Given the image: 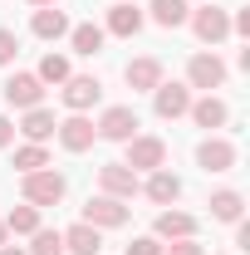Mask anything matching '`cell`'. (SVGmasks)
<instances>
[{
	"label": "cell",
	"mask_w": 250,
	"mask_h": 255,
	"mask_svg": "<svg viewBox=\"0 0 250 255\" xmlns=\"http://www.w3.org/2000/svg\"><path fill=\"white\" fill-rule=\"evenodd\" d=\"M64 196V177L54 167H39V172H25V201L30 206H54Z\"/></svg>",
	"instance_id": "1"
},
{
	"label": "cell",
	"mask_w": 250,
	"mask_h": 255,
	"mask_svg": "<svg viewBox=\"0 0 250 255\" xmlns=\"http://www.w3.org/2000/svg\"><path fill=\"white\" fill-rule=\"evenodd\" d=\"M162 162H167V142H162V137H127V162L123 167L152 172V167H162Z\"/></svg>",
	"instance_id": "2"
},
{
	"label": "cell",
	"mask_w": 250,
	"mask_h": 255,
	"mask_svg": "<svg viewBox=\"0 0 250 255\" xmlns=\"http://www.w3.org/2000/svg\"><path fill=\"white\" fill-rule=\"evenodd\" d=\"M98 137H108V142L137 137V113H132V108H108V113L98 118Z\"/></svg>",
	"instance_id": "3"
},
{
	"label": "cell",
	"mask_w": 250,
	"mask_h": 255,
	"mask_svg": "<svg viewBox=\"0 0 250 255\" xmlns=\"http://www.w3.org/2000/svg\"><path fill=\"white\" fill-rule=\"evenodd\" d=\"M98 94H103V84H98V79H89V74H79V79L69 74V79H64V103H69L74 113L94 108V103H98Z\"/></svg>",
	"instance_id": "4"
},
{
	"label": "cell",
	"mask_w": 250,
	"mask_h": 255,
	"mask_svg": "<svg viewBox=\"0 0 250 255\" xmlns=\"http://www.w3.org/2000/svg\"><path fill=\"white\" fill-rule=\"evenodd\" d=\"M191 30H196V39H206V44H221V39L231 34V20H226V10L206 5V10L191 15Z\"/></svg>",
	"instance_id": "5"
},
{
	"label": "cell",
	"mask_w": 250,
	"mask_h": 255,
	"mask_svg": "<svg viewBox=\"0 0 250 255\" xmlns=\"http://www.w3.org/2000/svg\"><path fill=\"white\" fill-rule=\"evenodd\" d=\"M187 79L196 84V89H221V84H226V64H221L216 54H191Z\"/></svg>",
	"instance_id": "6"
},
{
	"label": "cell",
	"mask_w": 250,
	"mask_h": 255,
	"mask_svg": "<svg viewBox=\"0 0 250 255\" xmlns=\"http://www.w3.org/2000/svg\"><path fill=\"white\" fill-rule=\"evenodd\" d=\"M127 221V206L118 196H94L84 206V226H123Z\"/></svg>",
	"instance_id": "7"
},
{
	"label": "cell",
	"mask_w": 250,
	"mask_h": 255,
	"mask_svg": "<svg viewBox=\"0 0 250 255\" xmlns=\"http://www.w3.org/2000/svg\"><path fill=\"white\" fill-rule=\"evenodd\" d=\"M54 132H59V142L69 147V152H84V147H94V137H98V128L89 123V118H79V113H74V118H64Z\"/></svg>",
	"instance_id": "8"
},
{
	"label": "cell",
	"mask_w": 250,
	"mask_h": 255,
	"mask_svg": "<svg viewBox=\"0 0 250 255\" xmlns=\"http://www.w3.org/2000/svg\"><path fill=\"white\" fill-rule=\"evenodd\" d=\"M39 98H44V84L34 74H15L5 84V103H15V108H39Z\"/></svg>",
	"instance_id": "9"
},
{
	"label": "cell",
	"mask_w": 250,
	"mask_h": 255,
	"mask_svg": "<svg viewBox=\"0 0 250 255\" xmlns=\"http://www.w3.org/2000/svg\"><path fill=\"white\" fill-rule=\"evenodd\" d=\"M98 182H103L108 196H132L137 191V172L123 167V162H108V167H98Z\"/></svg>",
	"instance_id": "10"
},
{
	"label": "cell",
	"mask_w": 250,
	"mask_h": 255,
	"mask_svg": "<svg viewBox=\"0 0 250 255\" xmlns=\"http://www.w3.org/2000/svg\"><path fill=\"white\" fill-rule=\"evenodd\" d=\"M152 94H157V118H182L191 108V94L182 84H157Z\"/></svg>",
	"instance_id": "11"
},
{
	"label": "cell",
	"mask_w": 250,
	"mask_h": 255,
	"mask_svg": "<svg viewBox=\"0 0 250 255\" xmlns=\"http://www.w3.org/2000/svg\"><path fill=\"white\" fill-rule=\"evenodd\" d=\"M196 162H201L206 172H231V167H236V147H231V142H221V137H211V142H201Z\"/></svg>",
	"instance_id": "12"
},
{
	"label": "cell",
	"mask_w": 250,
	"mask_h": 255,
	"mask_svg": "<svg viewBox=\"0 0 250 255\" xmlns=\"http://www.w3.org/2000/svg\"><path fill=\"white\" fill-rule=\"evenodd\" d=\"M137 30H142V15L132 10V0H123V5H113V10H108V34H118V39H132Z\"/></svg>",
	"instance_id": "13"
},
{
	"label": "cell",
	"mask_w": 250,
	"mask_h": 255,
	"mask_svg": "<svg viewBox=\"0 0 250 255\" xmlns=\"http://www.w3.org/2000/svg\"><path fill=\"white\" fill-rule=\"evenodd\" d=\"M98 246H103V241H98V226H69V231H64V251H74V255H98Z\"/></svg>",
	"instance_id": "14"
},
{
	"label": "cell",
	"mask_w": 250,
	"mask_h": 255,
	"mask_svg": "<svg viewBox=\"0 0 250 255\" xmlns=\"http://www.w3.org/2000/svg\"><path fill=\"white\" fill-rule=\"evenodd\" d=\"M191 231H196V221H191L187 211H162L157 216V236L162 241H187Z\"/></svg>",
	"instance_id": "15"
},
{
	"label": "cell",
	"mask_w": 250,
	"mask_h": 255,
	"mask_svg": "<svg viewBox=\"0 0 250 255\" xmlns=\"http://www.w3.org/2000/svg\"><path fill=\"white\" fill-rule=\"evenodd\" d=\"M191 118H196V128H226V118H231V113H226V103H221V98H201V103H191L187 108Z\"/></svg>",
	"instance_id": "16"
},
{
	"label": "cell",
	"mask_w": 250,
	"mask_h": 255,
	"mask_svg": "<svg viewBox=\"0 0 250 255\" xmlns=\"http://www.w3.org/2000/svg\"><path fill=\"white\" fill-rule=\"evenodd\" d=\"M162 84V64L157 59H132L127 64V89H157Z\"/></svg>",
	"instance_id": "17"
},
{
	"label": "cell",
	"mask_w": 250,
	"mask_h": 255,
	"mask_svg": "<svg viewBox=\"0 0 250 255\" xmlns=\"http://www.w3.org/2000/svg\"><path fill=\"white\" fill-rule=\"evenodd\" d=\"M34 34H39V39H59V34H69V20H64V10H54V5L34 10Z\"/></svg>",
	"instance_id": "18"
},
{
	"label": "cell",
	"mask_w": 250,
	"mask_h": 255,
	"mask_svg": "<svg viewBox=\"0 0 250 255\" xmlns=\"http://www.w3.org/2000/svg\"><path fill=\"white\" fill-rule=\"evenodd\" d=\"M54 128H59V123H54V113H49V108H30V113H25V123H20V132H25L30 142H44Z\"/></svg>",
	"instance_id": "19"
},
{
	"label": "cell",
	"mask_w": 250,
	"mask_h": 255,
	"mask_svg": "<svg viewBox=\"0 0 250 255\" xmlns=\"http://www.w3.org/2000/svg\"><path fill=\"white\" fill-rule=\"evenodd\" d=\"M187 0H152V20L162 30H177V25H187Z\"/></svg>",
	"instance_id": "20"
},
{
	"label": "cell",
	"mask_w": 250,
	"mask_h": 255,
	"mask_svg": "<svg viewBox=\"0 0 250 255\" xmlns=\"http://www.w3.org/2000/svg\"><path fill=\"white\" fill-rule=\"evenodd\" d=\"M147 196H152L157 206H167V201H177V196H182V182H177L172 172H152V182H147Z\"/></svg>",
	"instance_id": "21"
},
{
	"label": "cell",
	"mask_w": 250,
	"mask_h": 255,
	"mask_svg": "<svg viewBox=\"0 0 250 255\" xmlns=\"http://www.w3.org/2000/svg\"><path fill=\"white\" fill-rule=\"evenodd\" d=\"M5 231H20V236H34V231H39V206H30V201H25V206H15V211L5 216Z\"/></svg>",
	"instance_id": "22"
},
{
	"label": "cell",
	"mask_w": 250,
	"mask_h": 255,
	"mask_svg": "<svg viewBox=\"0 0 250 255\" xmlns=\"http://www.w3.org/2000/svg\"><path fill=\"white\" fill-rule=\"evenodd\" d=\"M34 79H39V84H64V79H69V59H64V54H44Z\"/></svg>",
	"instance_id": "23"
},
{
	"label": "cell",
	"mask_w": 250,
	"mask_h": 255,
	"mask_svg": "<svg viewBox=\"0 0 250 255\" xmlns=\"http://www.w3.org/2000/svg\"><path fill=\"white\" fill-rule=\"evenodd\" d=\"M211 216L216 221H241V196L236 191H216L211 196Z\"/></svg>",
	"instance_id": "24"
},
{
	"label": "cell",
	"mask_w": 250,
	"mask_h": 255,
	"mask_svg": "<svg viewBox=\"0 0 250 255\" xmlns=\"http://www.w3.org/2000/svg\"><path fill=\"white\" fill-rule=\"evenodd\" d=\"M15 167H20V177H25V172H39V167H49V152H44L39 142H30V147L15 152Z\"/></svg>",
	"instance_id": "25"
},
{
	"label": "cell",
	"mask_w": 250,
	"mask_h": 255,
	"mask_svg": "<svg viewBox=\"0 0 250 255\" xmlns=\"http://www.w3.org/2000/svg\"><path fill=\"white\" fill-rule=\"evenodd\" d=\"M74 49H79V54H98V49H103V30H98V25H79V30H74Z\"/></svg>",
	"instance_id": "26"
},
{
	"label": "cell",
	"mask_w": 250,
	"mask_h": 255,
	"mask_svg": "<svg viewBox=\"0 0 250 255\" xmlns=\"http://www.w3.org/2000/svg\"><path fill=\"white\" fill-rule=\"evenodd\" d=\"M30 255H64V236L59 231H34V251Z\"/></svg>",
	"instance_id": "27"
},
{
	"label": "cell",
	"mask_w": 250,
	"mask_h": 255,
	"mask_svg": "<svg viewBox=\"0 0 250 255\" xmlns=\"http://www.w3.org/2000/svg\"><path fill=\"white\" fill-rule=\"evenodd\" d=\"M15 54H20V39H15L10 30H0V64H10Z\"/></svg>",
	"instance_id": "28"
},
{
	"label": "cell",
	"mask_w": 250,
	"mask_h": 255,
	"mask_svg": "<svg viewBox=\"0 0 250 255\" xmlns=\"http://www.w3.org/2000/svg\"><path fill=\"white\" fill-rule=\"evenodd\" d=\"M162 255H201V246H196V241H172V246H162Z\"/></svg>",
	"instance_id": "29"
},
{
	"label": "cell",
	"mask_w": 250,
	"mask_h": 255,
	"mask_svg": "<svg viewBox=\"0 0 250 255\" xmlns=\"http://www.w3.org/2000/svg\"><path fill=\"white\" fill-rule=\"evenodd\" d=\"M127 255H162V246H157V241H132Z\"/></svg>",
	"instance_id": "30"
},
{
	"label": "cell",
	"mask_w": 250,
	"mask_h": 255,
	"mask_svg": "<svg viewBox=\"0 0 250 255\" xmlns=\"http://www.w3.org/2000/svg\"><path fill=\"white\" fill-rule=\"evenodd\" d=\"M10 137H15V123H10V118H0V147H5Z\"/></svg>",
	"instance_id": "31"
},
{
	"label": "cell",
	"mask_w": 250,
	"mask_h": 255,
	"mask_svg": "<svg viewBox=\"0 0 250 255\" xmlns=\"http://www.w3.org/2000/svg\"><path fill=\"white\" fill-rule=\"evenodd\" d=\"M0 255H30V251H5V246H0Z\"/></svg>",
	"instance_id": "32"
},
{
	"label": "cell",
	"mask_w": 250,
	"mask_h": 255,
	"mask_svg": "<svg viewBox=\"0 0 250 255\" xmlns=\"http://www.w3.org/2000/svg\"><path fill=\"white\" fill-rule=\"evenodd\" d=\"M30 5H39V10H44V5H54V0H30Z\"/></svg>",
	"instance_id": "33"
},
{
	"label": "cell",
	"mask_w": 250,
	"mask_h": 255,
	"mask_svg": "<svg viewBox=\"0 0 250 255\" xmlns=\"http://www.w3.org/2000/svg\"><path fill=\"white\" fill-rule=\"evenodd\" d=\"M0 246H5V221H0Z\"/></svg>",
	"instance_id": "34"
}]
</instances>
